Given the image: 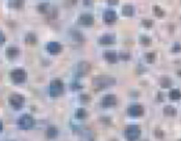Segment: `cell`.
Masks as SVG:
<instances>
[{
  "label": "cell",
  "mask_w": 181,
  "mask_h": 141,
  "mask_svg": "<svg viewBox=\"0 0 181 141\" xmlns=\"http://www.w3.org/2000/svg\"><path fill=\"white\" fill-rule=\"evenodd\" d=\"M37 9L41 14H47L50 9V6L48 3H41L38 5Z\"/></svg>",
  "instance_id": "cell-26"
},
{
  "label": "cell",
  "mask_w": 181,
  "mask_h": 141,
  "mask_svg": "<svg viewBox=\"0 0 181 141\" xmlns=\"http://www.w3.org/2000/svg\"><path fill=\"white\" fill-rule=\"evenodd\" d=\"M108 4H110V5H118V4H119V1H116V0L111 1V0H109V1H108Z\"/></svg>",
  "instance_id": "cell-36"
},
{
  "label": "cell",
  "mask_w": 181,
  "mask_h": 141,
  "mask_svg": "<svg viewBox=\"0 0 181 141\" xmlns=\"http://www.w3.org/2000/svg\"><path fill=\"white\" fill-rule=\"evenodd\" d=\"M141 24L146 27V28H151L154 25V21L152 19H149V18H145L141 21Z\"/></svg>",
  "instance_id": "cell-30"
},
{
  "label": "cell",
  "mask_w": 181,
  "mask_h": 141,
  "mask_svg": "<svg viewBox=\"0 0 181 141\" xmlns=\"http://www.w3.org/2000/svg\"><path fill=\"white\" fill-rule=\"evenodd\" d=\"M145 59L148 63H154L156 61V54L154 52H149L146 54Z\"/></svg>",
  "instance_id": "cell-27"
},
{
  "label": "cell",
  "mask_w": 181,
  "mask_h": 141,
  "mask_svg": "<svg viewBox=\"0 0 181 141\" xmlns=\"http://www.w3.org/2000/svg\"><path fill=\"white\" fill-rule=\"evenodd\" d=\"M10 78L11 81L16 84L24 83L27 79V73L22 68H17L10 72Z\"/></svg>",
  "instance_id": "cell-5"
},
{
  "label": "cell",
  "mask_w": 181,
  "mask_h": 141,
  "mask_svg": "<svg viewBox=\"0 0 181 141\" xmlns=\"http://www.w3.org/2000/svg\"><path fill=\"white\" fill-rule=\"evenodd\" d=\"M118 55L119 54L114 51H106L103 54V57H104L105 61H108L109 63H111V64L116 63L118 61V58H119Z\"/></svg>",
  "instance_id": "cell-14"
},
{
  "label": "cell",
  "mask_w": 181,
  "mask_h": 141,
  "mask_svg": "<svg viewBox=\"0 0 181 141\" xmlns=\"http://www.w3.org/2000/svg\"><path fill=\"white\" fill-rule=\"evenodd\" d=\"M117 102H118V99H117L116 95H114V94H106L101 99V107L108 109V108H112V107L116 106Z\"/></svg>",
  "instance_id": "cell-7"
},
{
  "label": "cell",
  "mask_w": 181,
  "mask_h": 141,
  "mask_svg": "<svg viewBox=\"0 0 181 141\" xmlns=\"http://www.w3.org/2000/svg\"><path fill=\"white\" fill-rule=\"evenodd\" d=\"M88 116V113H87V110L84 109V108H79L77 109L76 112H75V118L77 120H85L86 117Z\"/></svg>",
  "instance_id": "cell-24"
},
{
  "label": "cell",
  "mask_w": 181,
  "mask_h": 141,
  "mask_svg": "<svg viewBox=\"0 0 181 141\" xmlns=\"http://www.w3.org/2000/svg\"><path fill=\"white\" fill-rule=\"evenodd\" d=\"M80 101L83 103H87L91 101V96L88 94H81L80 96Z\"/></svg>",
  "instance_id": "cell-33"
},
{
  "label": "cell",
  "mask_w": 181,
  "mask_h": 141,
  "mask_svg": "<svg viewBox=\"0 0 181 141\" xmlns=\"http://www.w3.org/2000/svg\"><path fill=\"white\" fill-rule=\"evenodd\" d=\"M78 23H79V24L82 25V26H92L94 24V17L91 14L84 13V14H81L79 17Z\"/></svg>",
  "instance_id": "cell-12"
},
{
  "label": "cell",
  "mask_w": 181,
  "mask_h": 141,
  "mask_svg": "<svg viewBox=\"0 0 181 141\" xmlns=\"http://www.w3.org/2000/svg\"><path fill=\"white\" fill-rule=\"evenodd\" d=\"M25 43L27 44H30V45H34L37 43V36L35 33H27L25 35Z\"/></svg>",
  "instance_id": "cell-20"
},
{
  "label": "cell",
  "mask_w": 181,
  "mask_h": 141,
  "mask_svg": "<svg viewBox=\"0 0 181 141\" xmlns=\"http://www.w3.org/2000/svg\"><path fill=\"white\" fill-rule=\"evenodd\" d=\"M59 134V130L55 126H49L45 131V136L49 139H55Z\"/></svg>",
  "instance_id": "cell-16"
},
{
  "label": "cell",
  "mask_w": 181,
  "mask_h": 141,
  "mask_svg": "<svg viewBox=\"0 0 181 141\" xmlns=\"http://www.w3.org/2000/svg\"><path fill=\"white\" fill-rule=\"evenodd\" d=\"M179 141H181V140H179Z\"/></svg>",
  "instance_id": "cell-39"
},
{
  "label": "cell",
  "mask_w": 181,
  "mask_h": 141,
  "mask_svg": "<svg viewBox=\"0 0 181 141\" xmlns=\"http://www.w3.org/2000/svg\"><path fill=\"white\" fill-rule=\"evenodd\" d=\"M140 42H141V43L142 45H144V46H148V45H149L150 44V38L148 36V35H141V38H140Z\"/></svg>",
  "instance_id": "cell-31"
},
{
  "label": "cell",
  "mask_w": 181,
  "mask_h": 141,
  "mask_svg": "<svg viewBox=\"0 0 181 141\" xmlns=\"http://www.w3.org/2000/svg\"><path fill=\"white\" fill-rule=\"evenodd\" d=\"M119 57H120L121 60L127 61H129L131 58V55H130V54L128 53V52H123V53H121V54H119Z\"/></svg>",
  "instance_id": "cell-32"
},
{
  "label": "cell",
  "mask_w": 181,
  "mask_h": 141,
  "mask_svg": "<svg viewBox=\"0 0 181 141\" xmlns=\"http://www.w3.org/2000/svg\"><path fill=\"white\" fill-rule=\"evenodd\" d=\"M154 9V14L157 17H160V18H162L165 17V11L161 8L160 6H155L153 7Z\"/></svg>",
  "instance_id": "cell-28"
},
{
  "label": "cell",
  "mask_w": 181,
  "mask_h": 141,
  "mask_svg": "<svg viewBox=\"0 0 181 141\" xmlns=\"http://www.w3.org/2000/svg\"><path fill=\"white\" fill-rule=\"evenodd\" d=\"M168 97L172 101H179L181 100V91L179 89H173L169 91Z\"/></svg>",
  "instance_id": "cell-22"
},
{
  "label": "cell",
  "mask_w": 181,
  "mask_h": 141,
  "mask_svg": "<svg viewBox=\"0 0 181 141\" xmlns=\"http://www.w3.org/2000/svg\"><path fill=\"white\" fill-rule=\"evenodd\" d=\"M163 113L167 117H176L177 114H178V109L175 107H173V106L168 105V106L164 107Z\"/></svg>",
  "instance_id": "cell-17"
},
{
  "label": "cell",
  "mask_w": 181,
  "mask_h": 141,
  "mask_svg": "<svg viewBox=\"0 0 181 141\" xmlns=\"http://www.w3.org/2000/svg\"><path fill=\"white\" fill-rule=\"evenodd\" d=\"M64 91V85L61 79H54L49 85V95L52 98H58L62 95Z\"/></svg>",
  "instance_id": "cell-2"
},
{
  "label": "cell",
  "mask_w": 181,
  "mask_h": 141,
  "mask_svg": "<svg viewBox=\"0 0 181 141\" xmlns=\"http://www.w3.org/2000/svg\"><path fill=\"white\" fill-rule=\"evenodd\" d=\"M8 102L10 104V106L17 110L21 109L25 103V98L24 95L19 94V93H14L12 95L9 96L8 98Z\"/></svg>",
  "instance_id": "cell-4"
},
{
  "label": "cell",
  "mask_w": 181,
  "mask_h": 141,
  "mask_svg": "<svg viewBox=\"0 0 181 141\" xmlns=\"http://www.w3.org/2000/svg\"><path fill=\"white\" fill-rule=\"evenodd\" d=\"M1 35H2V44H3V43H5V41H6V36H5V35H4V33H3V32H2V34H1Z\"/></svg>",
  "instance_id": "cell-37"
},
{
  "label": "cell",
  "mask_w": 181,
  "mask_h": 141,
  "mask_svg": "<svg viewBox=\"0 0 181 141\" xmlns=\"http://www.w3.org/2000/svg\"><path fill=\"white\" fill-rule=\"evenodd\" d=\"M46 50L51 54H59L62 51V45L58 42H49L46 45Z\"/></svg>",
  "instance_id": "cell-11"
},
{
  "label": "cell",
  "mask_w": 181,
  "mask_h": 141,
  "mask_svg": "<svg viewBox=\"0 0 181 141\" xmlns=\"http://www.w3.org/2000/svg\"><path fill=\"white\" fill-rule=\"evenodd\" d=\"M172 52L173 53H179L181 52V44L179 43H176L172 46Z\"/></svg>",
  "instance_id": "cell-34"
},
{
  "label": "cell",
  "mask_w": 181,
  "mask_h": 141,
  "mask_svg": "<svg viewBox=\"0 0 181 141\" xmlns=\"http://www.w3.org/2000/svg\"><path fill=\"white\" fill-rule=\"evenodd\" d=\"M141 135V129L139 126L130 125L128 126L124 130L125 139L128 141H137Z\"/></svg>",
  "instance_id": "cell-3"
},
{
  "label": "cell",
  "mask_w": 181,
  "mask_h": 141,
  "mask_svg": "<svg viewBox=\"0 0 181 141\" xmlns=\"http://www.w3.org/2000/svg\"><path fill=\"white\" fill-rule=\"evenodd\" d=\"M102 17H103L104 23L106 24H108V25H111V24H115L116 21L118 20V15H117V13L114 10H111V9L106 10L103 13Z\"/></svg>",
  "instance_id": "cell-9"
},
{
  "label": "cell",
  "mask_w": 181,
  "mask_h": 141,
  "mask_svg": "<svg viewBox=\"0 0 181 141\" xmlns=\"http://www.w3.org/2000/svg\"><path fill=\"white\" fill-rule=\"evenodd\" d=\"M116 42V38L112 35L105 34L99 38V43L101 45H111Z\"/></svg>",
  "instance_id": "cell-15"
},
{
  "label": "cell",
  "mask_w": 181,
  "mask_h": 141,
  "mask_svg": "<svg viewBox=\"0 0 181 141\" xmlns=\"http://www.w3.org/2000/svg\"><path fill=\"white\" fill-rule=\"evenodd\" d=\"M180 18H181V17H180Z\"/></svg>",
  "instance_id": "cell-40"
},
{
  "label": "cell",
  "mask_w": 181,
  "mask_h": 141,
  "mask_svg": "<svg viewBox=\"0 0 181 141\" xmlns=\"http://www.w3.org/2000/svg\"><path fill=\"white\" fill-rule=\"evenodd\" d=\"M17 125L21 129L24 130L31 129L35 126V119L29 114H24L18 119Z\"/></svg>",
  "instance_id": "cell-6"
},
{
  "label": "cell",
  "mask_w": 181,
  "mask_h": 141,
  "mask_svg": "<svg viewBox=\"0 0 181 141\" xmlns=\"http://www.w3.org/2000/svg\"><path fill=\"white\" fill-rule=\"evenodd\" d=\"M177 75H178L179 77H181V69H179V70L177 71Z\"/></svg>",
  "instance_id": "cell-38"
},
{
  "label": "cell",
  "mask_w": 181,
  "mask_h": 141,
  "mask_svg": "<svg viewBox=\"0 0 181 141\" xmlns=\"http://www.w3.org/2000/svg\"><path fill=\"white\" fill-rule=\"evenodd\" d=\"M127 112L129 116L137 118V117H141L144 115L145 109L141 104H132L128 108Z\"/></svg>",
  "instance_id": "cell-8"
},
{
  "label": "cell",
  "mask_w": 181,
  "mask_h": 141,
  "mask_svg": "<svg viewBox=\"0 0 181 141\" xmlns=\"http://www.w3.org/2000/svg\"><path fill=\"white\" fill-rule=\"evenodd\" d=\"M157 98H158L157 100L159 101H163V93H162V92H159Z\"/></svg>",
  "instance_id": "cell-35"
},
{
  "label": "cell",
  "mask_w": 181,
  "mask_h": 141,
  "mask_svg": "<svg viewBox=\"0 0 181 141\" xmlns=\"http://www.w3.org/2000/svg\"><path fill=\"white\" fill-rule=\"evenodd\" d=\"M121 12H122V15L124 17H131L134 15L135 9H134L133 6H131V5H125V6H123Z\"/></svg>",
  "instance_id": "cell-19"
},
{
  "label": "cell",
  "mask_w": 181,
  "mask_h": 141,
  "mask_svg": "<svg viewBox=\"0 0 181 141\" xmlns=\"http://www.w3.org/2000/svg\"><path fill=\"white\" fill-rule=\"evenodd\" d=\"M8 6L9 7L13 8V9H22L25 6V2L21 1V0H13V1H9L8 2Z\"/></svg>",
  "instance_id": "cell-23"
},
{
  "label": "cell",
  "mask_w": 181,
  "mask_h": 141,
  "mask_svg": "<svg viewBox=\"0 0 181 141\" xmlns=\"http://www.w3.org/2000/svg\"><path fill=\"white\" fill-rule=\"evenodd\" d=\"M154 134H155V137L158 139H162L164 137H165V132L163 131V129L158 127L155 128V131H154Z\"/></svg>",
  "instance_id": "cell-29"
},
{
  "label": "cell",
  "mask_w": 181,
  "mask_h": 141,
  "mask_svg": "<svg viewBox=\"0 0 181 141\" xmlns=\"http://www.w3.org/2000/svg\"><path fill=\"white\" fill-rule=\"evenodd\" d=\"M20 54V50L18 47L17 46H14V45H10L6 48V55L8 59L10 60H14L16 59L17 57H18Z\"/></svg>",
  "instance_id": "cell-13"
},
{
  "label": "cell",
  "mask_w": 181,
  "mask_h": 141,
  "mask_svg": "<svg viewBox=\"0 0 181 141\" xmlns=\"http://www.w3.org/2000/svg\"><path fill=\"white\" fill-rule=\"evenodd\" d=\"M160 85L162 89H168L172 85V80L168 76H162L160 79Z\"/></svg>",
  "instance_id": "cell-21"
},
{
  "label": "cell",
  "mask_w": 181,
  "mask_h": 141,
  "mask_svg": "<svg viewBox=\"0 0 181 141\" xmlns=\"http://www.w3.org/2000/svg\"><path fill=\"white\" fill-rule=\"evenodd\" d=\"M92 82V86L96 90L101 91V90H104V89H107V88H110V87L115 85L117 81L115 78H113L111 76L100 75V76L93 78Z\"/></svg>",
  "instance_id": "cell-1"
},
{
  "label": "cell",
  "mask_w": 181,
  "mask_h": 141,
  "mask_svg": "<svg viewBox=\"0 0 181 141\" xmlns=\"http://www.w3.org/2000/svg\"><path fill=\"white\" fill-rule=\"evenodd\" d=\"M92 71V65L87 61H81L77 65V74L80 77H83Z\"/></svg>",
  "instance_id": "cell-10"
},
{
  "label": "cell",
  "mask_w": 181,
  "mask_h": 141,
  "mask_svg": "<svg viewBox=\"0 0 181 141\" xmlns=\"http://www.w3.org/2000/svg\"><path fill=\"white\" fill-rule=\"evenodd\" d=\"M70 35H71L72 39L74 41V42L78 43H83L84 40H85L83 35L81 34V32L78 31V30H72L71 33H70Z\"/></svg>",
  "instance_id": "cell-18"
},
{
  "label": "cell",
  "mask_w": 181,
  "mask_h": 141,
  "mask_svg": "<svg viewBox=\"0 0 181 141\" xmlns=\"http://www.w3.org/2000/svg\"><path fill=\"white\" fill-rule=\"evenodd\" d=\"M46 15H47V17L49 19H56L58 17L59 12H58V10L55 7H51Z\"/></svg>",
  "instance_id": "cell-25"
}]
</instances>
